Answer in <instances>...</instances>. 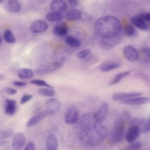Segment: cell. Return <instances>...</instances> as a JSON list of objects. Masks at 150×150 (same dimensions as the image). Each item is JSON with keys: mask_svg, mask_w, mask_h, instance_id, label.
<instances>
[{"mask_svg": "<svg viewBox=\"0 0 150 150\" xmlns=\"http://www.w3.org/2000/svg\"><path fill=\"white\" fill-rule=\"evenodd\" d=\"M13 135V131L11 129L3 130L0 131V139H4L11 137Z\"/></svg>", "mask_w": 150, "mask_h": 150, "instance_id": "35", "label": "cell"}, {"mask_svg": "<svg viewBox=\"0 0 150 150\" xmlns=\"http://www.w3.org/2000/svg\"><path fill=\"white\" fill-rule=\"evenodd\" d=\"M58 147V139L54 134H50L46 140V148L47 150H57Z\"/></svg>", "mask_w": 150, "mask_h": 150, "instance_id": "24", "label": "cell"}, {"mask_svg": "<svg viewBox=\"0 0 150 150\" xmlns=\"http://www.w3.org/2000/svg\"><path fill=\"white\" fill-rule=\"evenodd\" d=\"M63 18L64 17L62 14L52 12H49L46 16V20L51 22H61Z\"/></svg>", "mask_w": 150, "mask_h": 150, "instance_id": "27", "label": "cell"}, {"mask_svg": "<svg viewBox=\"0 0 150 150\" xmlns=\"http://www.w3.org/2000/svg\"><path fill=\"white\" fill-rule=\"evenodd\" d=\"M24 150H35V145L34 143L32 142H28Z\"/></svg>", "mask_w": 150, "mask_h": 150, "instance_id": "40", "label": "cell"}, {"mask_svg": "<svg viewBox=\"0 0 150 150\" xmlns=\"http://www.w3.org/2000/svg\"><path fill=\"white\" fill-rule=\"evenodd\" d=\"M63 17L69 21H77L81 19L82 13L80 10L73 8L66 12Z\"/></svg>", "mask_w": 150, "mask_h": 150, "instance_id": "20", "label": "cell"}, {"mask_svg": "<svg viewBox=\"0 0 150 150\" xmlns=\"http://www.w3.org/2000/svg\"><path fill=\"white\" fill-rule=\"evenodd\" d=\"M61 103L55 98H50L46 100L45 106L46 110L48 111L50 115L57 112L61 107Z\"/></svg>", "mask_w": 150, "mask_h": 150, "instance_id": "11", "label": "cell"}, {"mask_svg": "<svg viewBox=\"0 0 150 150\" xmlns=\"http://www.w3.org/2000/svg\"><path fill=\"white\" fill-rule=\"evenodd\" d=\"M63 66V63L61 62H53L46 63L35 70L36 73L39 74H46L53 73L61 69Z\"/></svg>", "mask_w": 150, "mask_h": 150, "instance_id": "5", "label": "cell"}, {"mask_svg": "<svg viewBox=\"0 0 150 150\" xmlns=\"http://www.w3.org/2000/svg\"><path fill=\"white\" fill-rule=\"evenodd\" d=\"M96 123L94 114L92 112H88L79 117L74 125L76 128L81 130Z\"/></svg>", "mask_w": 150, "mask_h": 150, "instance_id": "4", "label": "cell"}, {"mask_svg": "<svg viewBox=\"0 0 150 150\" xmlns=\"http://www.w3.org/2000/svg\"><path fill=\"white\" fill-rule=\"evenodd\" d=\"M107 135V129L102 124H94L80 130L79 138L87 146H94L101 143Z\"/></svg>", "mask_w": 150, "mask_h": 150, "instance_id": "2", "label": "cell"}, {"mask_svg": "<svg viewBox=\"0 0 150 150\" xmlns=\"http://www.w3.org/2000/svg\"><path fill=\"white\" fill-rule=\"evenodd\" d=\"M3 91L5 93L9 95H15L17 93V91L15 88H13L10 87H7V86L4 87L3 88Z\"/></svg>", "mask_w": 150, "mask_h": 150, "instance_id": "37", "label": "cell"}, {"mask_svg": "<svg viewBox=\"0 0 150 150\" xmlns=\"http://www.w3.org/2000/svg\"><path fill=\"white\" fill-rule=\"evenodd\" d=\"M48 28V23L44 20H36L33 21L30 26V30L35 33H40L45 32Z\"/></svg>", "mask_w": 150, "mask_h": 150, "instance_id": "14", "label": "cell"}, {"mask_svg": "<svg viewBox=\"0 0 150 150\" xmlns=\"http://www.w3.org/2000/svg\"><path fill=\"white\" fill-rule=\"evenodd\" d=\"M136 32H137V30H135V28L131 25H127L124 29V33L125 35L129 37H132L135 36L136 34Z\"/></svg>", "mask_w": 150, "mask_h": 150, "instance_id": "34", "label": "cell"}, {"mask_svg": "<svg viewBox=\"0 0 150 150\" xmlns=\"http://www.w3.org/2000/svg\"><path fill=\"white\" fill-rule=\"evenodd\" d=\"M79 118V111L77 107L70 106L64 115V121L67 124H74Z\"/></svg>", "mask_w": 150, "mask_h": 150, "instance_id": "7", "label": "cell"}, {"mask_svg": "<svg viewBox=\"0 0 150 150\" xmlns=\"http://www.w3.org/2000/svg\"><path fill=\"white\" fill-rule=\"evenodd\" d=\"M5 8L9 12L16 13L20 11L21 4L18 1L9 0L5 2Z\"/></svg>", "mask_w": 150, "mask_h": 150, "instance_id": "22", "label": "cell"}, {"mask_svg": "<svg viewBox=\"0 0 150 150\" xmlns=\"http://www.w3.org/2000/svg\"><path fill=\"white\" fill-rule=\"evenodd\" d=\"M141 147V144L140 142H135L130 145L126 150H139Z\"/></svg>", "mask_w": 150, "mask_h": 150, "instance_id": "39", "label": "cell"}, {"mask_svg": "<svg viewBox=\"0 0 150 150\" xmlns=\"http://www.w3.org/2000/svg\"><path fill=\"white\" fill-rule=\"evenodd\" d=\"M38 93L45 97H53L55 94V91L53 88H40L38 91Z\"/></svg>", "mask_w": 150, "mask_h": 150, "instance_id": "31", "label": "cell"}, {"mask_svg": "<svg viewBox=\"0 0 150 150\" xmlns=\"http://www.w3.org/2000/svg\"><path fill=\"white\" fill-rule=\"evenodd\" d=\"M150 120H149V117L148 118L147 120L145 121L142 125V131L143 133L146 134L148 132H149V129H150Z\"/></svg>", "mask_w": 150, "mask_h": 150, "instance_id": "36", "label": "cell"}, {"mask_svg": "<svg viewBox=\"0 0 150 150\" xmlns=\"http://www.w3.org/2000/svg\"><path fill=\"white\" fill-rule=\"evenodd\" d=\"M4 79V74H0V80H2Z\"/></svg>", "mask_w": 150, "mask_h": 150, "instance_id": "43", "label": "cell"}, {"mask_svg": "<svg viewBox=\"0 0 150 150\" xmlns=\"http://www.w3.org/2000/svg\"><path fill=\"white\" fill-rule=\"evenodd\" d=\"M67 5H69L70 6L72 7V8H74L77 6H78V5L79 4V2L78 1H67V2H66Z\"/></svg>", "mask_w": 150, "mask_h": 150, "instance_id": "41", "label": "cell"}, {"mask_svg": "<svg viewBox=\"0 0 150 150\" xmlns=\"http://www.w3.org/2000/svg\"><path fill=\"white\" fill-rule=\"evenodd\" d=\"M13 84L17 87H23L26 86L27 84L26 83L23 82V81H15L13 82Z\"/></svg>", "mask_w": 150, "mask_h": 150, "instance_id": "42", "label": "cell"}, {"mask_svg": "<svg viewBox=\"0 0 150 150\" xmlns=\"http://www.w3.org/2000/svg\"><path fill=\"white\" fill-rule=\"evenodd\" d=\"M65 42L68 45L72 47H79L81 45L80 40L71 36H66L65 38Z\"/></svg>", "mask_w": 150, "mask_h": 150, "instance_id": "30", "label": "cell"}, {"mask_svg": "<svg viewBox=\"0 0 150 150\" xmlns=\"http://www.w3.org/2000/svg\"><path fill=\"white\" fill-rule=\"evenodd\" d=\"M32 97H33V96L31 94H25L21 97V101H20V103L21 104H24L26 103H27L29 101H30L32 98Z\"/></svg>", "mask_w": 150, "mask_h": 150, "instance_id": "38", "label": "cell"}, {"mask_svg": "<svg viewBox=\"0 0 150 150\" xmlns=\"http://www.w3.org/2000/svg\"><path fill=\"white\" fill-rule=\"evenodd\" d=\"M67 5L66 2L63 0H53L50 3V9L51 12L62 13L67 9Z\"/></svg>", "mask_w": 150, "mask_h": 150, "instance_id": "13", "label": "cell"}, {"mask_svg": "<svg viewBox=\"0 0 150 150\" xmlns=\"http://www.w3.org/2000/svg\"><path fill=\"white\" fill-rule=\"evenodd\" d=\"M140 62L148 63L149 62V49L148 48H143L140 50L138 56Z\"/></svg>", "mask_w": 150, "mask_h": 150, "instance_id": "28", "label": "cell"}, {"mask_svg": "<svg viewBox=\"0 0 150 150\" xmlns=\"http://www.w3.org/2000/svg\"><path fill=\"white\" fill-rule=\"evenodd\" d=\"M121 40V37L118 35L115 36L101 38L100 41V47L103 50H109L114 47Z\"/></svg>", "mask_w": 150, "mask_h": 150, "instance_id": "6", "label": "cell"}, {"mask_svg": "<svg viewBox=\"0 0 150 150\" xmlns=\"http://www.w3.org/2000/svg\"><path fill=\"white\" fill-rule=\"evenodd\" d=\"M142 95L140 92H116L113 93L111 98L114 101H122L137 97H139Z\"/></svg>", "mask_w": 150, "mask_h": 150, "instance_id": "10", "label": "cell"}, {"mask_svg": "<svg viewBox=\"0 0 150 150\" xmlns=\"http://www.w3.org/2000/svg\"><path fill=\"white\" fill-rule=\"evenodd\" d=\"M17 74L21 79H29L33 77V71L28 68H21L18 70Z\"/></svg>", "mask_w": 150, "mask_h": 150, "instance_id": "26", "label": "cell"}, {"mask_svg": "<svg viewBox=\"0 0 150 150\" xmlns=\"http://www.w3.org/2000/svg\"><path fill=\"white\" fill-rule=\"evenodd\" d=\"M4 38L6 42H7L8 43H10V44L14 43L16 41V39H15V37L13 32H12L11 30L9 29L5 30V31L4 32Z\"/></svg>", "mask_w": 150, "mask_h": 150, "instance_id": "29", "label": "cell"}, {"mask_svg": "<svg viewBox=\"0 0 150 150\" xmlns=\"http://www.w3.org/2000/svg\"><path fill=\"white\" fill-rule=\"evenodd\" d=\"M149 102V98L148 97H137L120 101L121 104L127 105H139L147 104Z\"/></svg>", "mask_w": 150, "mask_h": 150, "instance_id": "15", "label": "cell"}, {"mask_svg": "<svg viewBox=\"0 0 150 150\" xmlns=\"http://www.w3.org/2000/svg\"><path fill=\"white\" fill-rule=\"evenodd\" d=\"M68 32V26L65 22H57L53 28V33L57 36H65Z\"/></svg>", "mask_w": 150, "mask_h": 150, "instance_id": "19", "label": "cell"}, {"mask_svg": "<svg viewBox=\"0 0 150 150\" xmlns=\"http://www.w3.org/2000/svg\"><path fill=\"white\" fill-rule=\"evenodd\" d=\"M128 120L127 115H122L118 118L115 123L113 129L111 131L110 139L112 144H117L122 140L125 136L127 122Z\"/></svg>", "mask_w": 150, "mask_h": 150, "instance_id": "3", "label": "cell"}, {"mask_svg": "<svg viewBox=\"0 0 150 150\" xmlns=\"http://www.w3.org/2000/svg\"><path fill=\"white\" fill-rule=\"evenodd\" d=\"M122 54L125 59L129 62H135L138 59L139 52L132 45H126L122 49Z\"/></svg>", "mask_w": 150, "mask_h": 150, "instance_id": "8", "label": "cell"}, {"mask_svg": "<svg viewBox=\"0 0 150 150\" xmlns=\"http://www.w3.org/2000/svg\"><path fill=\"white\" fill-rule=\"evenodd\" d=\"M120 66V63L117 62L110 61L105 62L100 64L99 69L102 72H108L112 71Z\"/></svg>", "mask_w": 150, "mask_h": 150, "instance_id": "23", "label": "cell"}, {"mask_svg": "<svg viewBox=\"0 0 150 150\" xmlns=\"http://www.w3.org/2000/svg\"><path fill=\"white\" fill-rule=\"evenodd\" d=\"M129 74H130L129 71H124L115 74V76L111 79L109 83V86H114L118 84L121 80H122L125 77L128 76Z\"/></svg>", "mask_w": 150, "mask_h": 150, "instance_id": "25", "label": "cell"}, {"mask_svg": "<svg viewBox=\"0 0 150 150\" xmlns=\"http://www.w3.org/2000/svg\"><path fill=\"white\" fill-rule=\"evenodd\" d=\"M26 138L22 132L15 134L13 137L12 142V148L13 150H20L25 145Z\"/></svg>", "mask_w": 150, "mask_h": 150, "instance_id": "17", "label": "cell"}, {"mask_svg": "<svg viewBox=\"0 0 150 150\" xmlns=\"http://www.w3.org/2000/svg\"><path fill=\"white\" fill-rule=\"evenodd\" d=\"M4 2V1L3 0H0V4H2Z\"/></svg>", "mask_w": 150, "mask_h": 150, "instance_id": "45", "label": "cell"}, {"mask_svg": "<svg viewBox=\"0 0 150 150\" xmlns=\"http://www.w3.org/2000/svg\"><path fill=\"white\" fill-rule=\"evenodd\" d=\"M94 30L101 38L112 37L119 35L121 23L118 18L114 16H104L95 22Z\"/></svg>", "mask_w": 150, "mask_h": 150, "instance_id": "1", "label": "cell"}, {"mask_svg": "<svg viewBox=\"0 0 150 150\" xmlns=\"http://www.w3.org/2000/svg\"><path fill=\"white\" fill-rule=\"evenodd\" d=\"M17 109L16 101L14 100L7 99L5 101L4 111L5 114L9 115H13L16 113Z\"/></svg>", "mask_w": 150, "mask_h": 150, "instance_id": "21", "label": "cell"}, {"mask_svg": "<svg viewBox=\"0 0 150 150\" xmlns=\"http://www.w3.org/2000/svg\"><path fill=\"white\" fill-rule=\"evenodd\" d=\"M50 115V112L46 110L40 111L28 121V122L26 124V126L27 127H30L35 125L36 124L39 122L40 121L43 120L44 118H45L46 117Z\"/></svg>", "mask_w": 150, "mask_h": 150, "instance_id": "18", "label": "cell"}, {"mask_svg": "<svg viewBox=\"0 0 150 150\" xmlns=\"http://www.w3.org/2000/svg\"><path fill=\"white\" fill-rule=\"evenodd\" d=\"M131 21L134 26L142 30L148 31L149 29V22H146L144 19L141 13L133 16L131 18Z\"/></svg>", "mask_w": 150, "mask_h": 150, "instance_id": "9", "label": "cell"}, {"mask_svg": "<svg viewBox=\"0 0 150 150\" xmlns=\"http://www.w3.org/2000/svg\"><path fill=\"white\" fill-rule=\"evenodd\" d=\"M91 51L88 49H83L76 53V56L77 58L80 59H84L88 58V57L91 56Z\"/></svg>", "mask_w": 150, "mask_h": 150, "instance_id": "33", "label": "cell"}, {"mask_svg": "<svg viewBox=\"0 0 150 150\" xmlns=\"http://www.w3.org/2000/svg\"><path fill=\"white\" fill-rule=\"evenodd\" d=\"M1 42H2V39H1V36H0V45H1Z\"/></svg>", "mask_w": 150, "mask_h": 150, "instance_id": "44", "label": "cell"}, {"mask_svg": "<svg viewBox=\"0 0 150 150\" xmlns=\"http://www.w3.org/2000/svg\"><path fill=\"white\" fill-rule=\"evenodd\" d=\"M139 127L137 125H132L128 129L125 134V139L129 143L134 142L138 137L139 134Z\"/></svg>", "mask_w": 150, "mask_h": 150, "instance_id": "16", "label": "cell"}, {"mask_svg": "<svg viewBox=\"0 0 150 150\" xmlns=\"http://www.w3.org/2000/svg\"><path fill=\"white\" fill-rule=\"evenodd\" d=\"M108 111V105L107 103H103L94 114V118L96 123L102 124L105 120Z\"/></svg>", "mask_w": 150, "mask_h": 150, "instance_id": "12", "label": "cell"}, {"mask_svg": "<svg viewBox=\"0 0 150 150\" xmlns=\"http://www.w3.org/2000/svg\"><path fill=\"white\" fill-rule=\"evenodd\" d=\"M30 83L32 84L38 86H40V87H45L46 88H53L54 87L52 86H50L49 84H48L47 82L43 80L40 79H34L30 81Z\"/></svg>", "mask_w": 150, "mask_h": 150, "instance_id": "32", "label": "cell"}]
</instances>
